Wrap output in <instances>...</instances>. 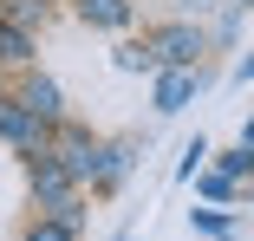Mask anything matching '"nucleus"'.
I'll list each match as a JSON object with an SVG mask.
<instances>
[{
  "mask_svg": "<svg viewBox=\"0 0 254 241\" xmlns=\"http://www.w3.org/2000/svg\"><path fill=\"white\" fill-rule=\"evenodd\" d=\"M0 137H13L20 150H39V118L26 111V105H0ZM46 157V150H39Z\"/></svg>",
  "mask_w": 254,
  "mask_h": 241,
  "instance_id": "1",
  "label": "nucleus"
},
{
  "mask_svg": "<svg viewBox=\"0 0 254 241\" xmlns=\"http://www.w3.org/2000/svg\"><path fill=\"white\" fill-rule=\"evenodd\" d=\"M26 111H33V118H59V85L33 78V85H26Z\"/></svg>",
  "mask_w": 254,
  "mask_h": 241,
  "instance_id": "2",
  "label": "nucleus"
},
{
  "mask_svg": "<svg viewBox=\"0 0 254 241\" xmlns=\"http://www.w3.org/2000/svg\"><path fill=\"white\" fill-rule=\"evenodd\" d=\"M33 189H39V196H53V202H65V189H72V176H65L59 163H39V170H33Z\"/></svg>",
  "mask_w": 254,
  "mask_h": 241,
  "instance_id": "3",
  "label": "nucleus"
},
{
  "mask_svg": "<svg viewBox=\"0 0 254 241\" xmlns=\"http://www.w3.org/2000/svg\"><path fill=\"white\" fill-rule=\"evenodd\" d=\"M189 53H195V33H183V26H176V33H163V59H170V65H183Z\"/></svg>",
  "mask_w": 254,
  "mask_h": 241,
  "instance_id": "4",
  "label": "nucleus"
},
{
  "mask_svg": "<svg viewBox=\"0 0 254 241\" xmlns=\"http://www.w3.org/2000/svg\"><path fill=\"white\" fill-rule=\"evenodd\" d=\"M85 13H91L98 26H118V20H124L130 7H124V0H85Z\"/></svg>",
  "mask_w": 254,
  "mask_h": 241,
  "instance_id": "5",
  "label": "nucleus"
},
{
  "mask_svg": "<svg viewBox=\"0 0 254 241\" xmlns=\"http://www.w3.org/2000/svg\"><path fill=\"white\" fill-rule=\"evenodd\" d=\"M157 98H163V111H176V105L189 98V78H183V72H170V78H163V91H157Z\"/></svg>",
  "mask_w": 254,
  "mask_h": 241,
  "instance_id": "6",
  "label": "nucleus"
},
{
  "mask_svg": "<svg viewBox=\"0 0 254 241\" xmlns=\"http://www.w3.org/2000/svg\"><path fill=\"white\" fill-rule=\"evenodd\" d=\"M20 53H26V39L20 33H0V59H20Z\"/></svg>",
  "mask_w": 254,
  "mask_h": 241,
  "instance_id": "7",
  "label": "nucleus"
},
{
  "mask_svg": "<svg viewBox=\"0 0 254 241\" xmlns=\"http://www.w3.org/2000/svg\"><path fill=\"white\" fill-rule=\"evenodd\" d=\"M65 235H72L65 222H46V228H33V241H65Z\"/></svg>",
  "mask_w": 254,
  "mask_h": 241,
  "instance_id": "8",
  "label": "nucleus"
},
{
  "mask_svg": "<svg viewBox=\"0 0 254 241\" xmlns=\"http://www.w3.org/2000/svg\"><path fill=\"white\" fill-rule=\"evenodd\" d=\"M235 78H241V85H248V78H254V53H248V59H241V72H235Z\"/></svg>",
  "mask_w": 254,
  "mask_h": 241,
  "instance_id": "9",
  "label": "nucleus"
},
{
  "mask_svg": "<svg viewBox=\"0 0 254 241\" xmlns=\"http://www.w3.org/2000/svg\"><path fill=\"white\" fill-rule=\"evenodd\" d=\"M241 150H254V124H248V130H241Z\"/></svg>",
  "mask_w": 254,
  "mask_h": 241,
  "instance_id": "10",
  "label": "nucleus"
}]
</instances>
